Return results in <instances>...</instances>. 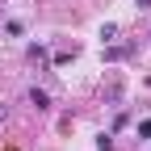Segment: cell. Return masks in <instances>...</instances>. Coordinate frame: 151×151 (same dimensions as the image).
<instances>
[{
    "label": "cell",
    "mask_w": 151,
    "mask_h": 151,
    "mask_svg": "<svg viewBox=\"0 0 151 151\" xmlns=\"http://www.w3.org/2000/svg\"><path fill=\"white\" fill-rule=\"evenodd\" d=\"M29 105H34L38 113H46V109H50V97H46L42 88H29Z\"/></svg>",
    "instance_id": "obj_1"
},
{
    "label": "cell",
    "mask_w": 151,
    "mask_h": 151,
    "mask_svg": "<svg viewBox=\"0 0 151 151\" xmlns=\"http://www.w3.org/2000/svg\"><path fill=\"white\" fill-rule=\"evenodd\" d=\"M126 55H130L126 46H109V50H105V59H109V63H118V59H126Z\"/></svg>",
    "instance_id": "obj_2"
},
{
    "label": "cell",
    "mask_w": 151,
    "mask_h": 151,
    "mask_svg": "<svg viewBox=\"0 0 151 151\" xmlns=\"http://www.w3.org/2000/svg\"><path fill=\"white\" fill-rule=\"evenodd\" d=\"M101 38H105V42H113V38H118V25H113V21H109V25H101Z\"/></svg>",
    "instance_id": "obj_3"
},
{
    "label": "cell",
    "mask_w": 151,
    "mask_h": 151,
    "mask_svg": "<svg viewBox=\"0 0 151 151\" xmlns=\"http://www.w3.org/2000/svg\"><path fill=\"white\" fill-rule=\"evenodd\" d=\"M97 151H113V134H101L97 139Z\"/></svg>",
    "instance_id": "obj_4"
},
{
    "label": "cell",
    "mask_w": 151,
    "mask_h": 151,
    "mask_svg": "<svg viewBox=\"0 0 151 151\" xmlns=\"http://www.w3.org/2000/svg\"><path fill=\"white\" fill-rule=\"evenodd\" d=\"M139 134H143V139H151V122H139Z\"/></svg>",
    "instance_id": "obj_5"
}]
</instances>
